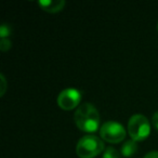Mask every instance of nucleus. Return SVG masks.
Wrapping results in <instances>:
<instances>
[{"instance_id":"nucleus-1","label":"nucleus","mask_w":158,"mask_h":158,"mask_svg":"<svg viewBox=\"0 0 158 158\" xmlns=\"http://www.w3.org/2000/svg\"><path fill=\"white\" fill-rule=\"evenodd\" d=\"M74 120L79 130L87 133H92L100 127L99 110L91 103L81 104L75 112Z\"/></svg>"},{"instance_id":"nucleus-2","label":"nucleus","mask_w":158,"mask_h":158,"mask_svg":"<svg viewBox=\"0 0 158 158\" xmlns=\"http://www.w3.org/2000/svg\"><path fill=\"white\" fill-rule=\"evenodd\" d=\"M104 142L97 135H85L76 145V154L79 158H94L103 153Z\"/></svg>"},{"instance_id":"nucleus-3","label":"nucleus","mask_w":158,"mask_h":158,"mask_svg":"<svg viewBox=\"0 0 158 158\" xmlns=\"http://www.w3.org/2000/svg\"><path fill=\"white\" fill-rule=\"evenodd\" d=\"M128 133L130 138L135 142L144 141L151 133V125L148 119L144 115H133L128 123Z\"/></svg>"},{"instance_id":"nucleus-4","label":"nucleus","mask_w":158,"mask_h":158,"mask_svg":"<svg viewBox=\"0 0 158 158\" xmlns=\"http://www.w3.org/2000/svg\"><path fill=\"white\" fill-rule=\"evenodd\" d=\"M100 135L105 142L117 144L125 140L126 129L116 121H106L100 129Z\"/></svg>"},{"instance_id":"nucleus-5","label":"nucleus","mask_w":158,"mask_h":158,"mask_svg":"<svg viewBox=\"0 0 158 158\" xmlns=\"http://www.w3.org/2000/svg\"><path fill=\"white\" fill-rule=\"evenodd\" d=\"M81 101V92L74 88H67L60 92L57 97V105L64 110H72L79 107L78 104Z\"/></svg>"},{"instance_id":"nucleus-6","label":"nucleus","mask_w":158,"mask_h":158,"mask_svg":"<svg viewBox=\"0 0 158 158\" xmlns=\"http://www.w3.org/2000/svg\"><path fill=\"white\" fill-rule=\"evenodd\" d=\"M38 5L41 10L48 12V13L54 14L63 10L66 2L64 0H40Z\"/></svg>"},{"instance_id":"nucleus-7","label":"nucleus","mask_w":158,"mask_h":158,"mask_svg":"<svg viewBox=\"0 0 158 158\" xmlns=\"http://www.w3.org/2000/svg\"><path fill=\"white\" fill-rule=\"evenodd\" d=\"M136 149H138V145L136 142L133 140L127 141L125 144L121 147V154H123L125 157H131L135 154Z\"/></svg>"},{"instance_id":"nucleus-8","label":"nucleus","mask_w":158,"mask_h":158,"mask_svg":"<svg viewBox=\"0 0 158 158\" xmlns=\"http://www.w3.org/2000/svg\"><path fill=\"white\" fill-rule=\"evenodd\" d=\"M102 158H120V154L114 147H106Z\"/></svg>"},{"instance_id":"nucleus-9","label":"nucleus","mask_w":158,"mask_h":158,"mask_svg":"<svg viewBox=\"0 0 158 158\" xmlns=\"http://www.w3.org/2000/svg\"><path fill=\"white\" fill-rule=\"evenodd\" d=\"M11 35V27L7 24H2L0 26V38L1 39H8Z\"/></svg>"},{"instance_id":"nucleus-10","label":"nucleus","mask_w":158,"mask_h":158,"mask_svg":"<svg viewBox=\"0 0 158 158\" xmlns=\"http://www.w3.org/2000/svg\"><path fill=\"white\" fill-rule=\"evenodd\" d=\"M12 47V44L10 41V39H1L0 40V50L2 51V52H7L11 49Z\"/></svg>"},{"instance_id":"nucleus-11","label":"nucleus","mask_w":158,"mask_h":158,"mask_svg":"<svg viewBox=\"0 0 158 158\" xmlns=\"http://www.w3.org/2000/svg\"><path fill=\"white\" fill-rule=\"evenodd\" d=\"M0 80H1V90H0V95L1 97H3V94H5L6 90H7V80H6L5 76L3 75H0Z\"/></svg>"},{"instance_id":"nucleus-12","label":"nucleus","mask_w":158,"mask_h":158,"mask_svg":"<svg viewBox=\"0 0 158 158\" xmlns=\"http://www.w3.org/2000/svg\"><path fill=\"white\" fill-rule=\"evenodd\" d=\"M152 121H153V125L156 129L158 130V112H156L155 114L153 115V118H152Z\"/></svg>"},{"instance_id":"nucleus-13","label":"nucleus","mask_w":158,"mask_h":158,"mask_svg":"<svg viewBox=\"0 0 158 158\" xmlns=\"http://www.w3.org/2000/svg\"><path fill=\"white\" fill-rule=\"evenodd\" d=\"M144 158H158V152H149L144 156Z\"/></svg>"},{"instance_id":"nucleus-14","label":"nucleus","mask_w":158,"mask_h":158,"mask_svg":"<svg viewBox=\"0 0 158 158\" xmlns=\"http://www.w3.org/2000/svg\"><path fill=\"white\" fill-rule=\"evenodd\" d=\"M157 29H158V25H157Z\"/></svg>"}]
</instances>
